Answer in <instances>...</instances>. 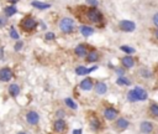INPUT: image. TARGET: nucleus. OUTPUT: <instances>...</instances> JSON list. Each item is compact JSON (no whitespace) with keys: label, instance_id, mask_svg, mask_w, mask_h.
I'll return each instance as SVG.
<instances>
[{"label":"nucleus","instance_id":"obj_34","mask_svg":"<svg viewBox=\"0 0 158 134\" xmlns=\"http://www.w3.org/2000/svg\"><path fill=\"white\" fill-rule=\"evenodd\" d=\"M73 134H82V129H75V130H73Z\"/></svg>","mask_w":158,"mask_h":134},{"label":"nucleus","instance_id":"obj_15","mask_svg":"<svg viewBox=\"0 0 158 134\" xmlns=\"http://www.w3.org/2000/svg\"><path fill=\"white\" fill-rule=\"evenodd\" d=\"M80 32H82V35H83V36L89 37L90 35H93L94 30H93L91 27H89V26H82V27H80Z\"/></svg>","mask_w":158,"mask_h":134},{"label":"nucleus","instance_id":"obj_7","mask_svg":"<svg viewBox=\"0 0 158 134\" xmlns=\"http://www.w3.org/2000/svg\"><path fill=\"white\" fill-rule=\"evenodd\" d=\"M26 119L30 124H37L39 119H40V116L36 112H28L27 116H26Z\"/></svg>","mask_w":158,"mask_h":134},{"label":"nucleus","instance_id":"obj_38","mask_svg":"<svg viewBox=\"0 0 158 134\" xmlns=\"http://www.w3.org/2000/svg\"><path fill=\"white\" fill-rule=\"evenodd\" d=\"M19 134H26V133H24V132H21V133H19Z\"/></svg>","mask_w":158,"mask_h":134},{"label":"nucleus","instance_id":"obj_18","mask_svg":"<svg viewBox=\"0 0 158 134\" xmlns=\"http://www.w3.org/2000/svg\"><path fill=\"white\" fill-rule=\"evenodd\" d=\"M32 6H34V8H37V9H41V10L51 8V5H50V4H46V3H40V2H32Z\"/></svg>","mask_w":158,"mask_h":134},{"label":"nucleus","instance_id":"obj_3","mask_svg":"<svg viewBox=\"0 0 158 134\" xmlns=\"http://www.w3.org/2000/svg\"><path fill=\"white\" fill-rule=\"evenodd\" d=\"M88 19L93 22H99L101 20V14L99 13V10H97L95 8H91L88 11Z\"/></svg>","mask_w":158,"mask_h":134},{"label":"nucleus","instance_id":"obj_9","mask_svg":"<svg viewBox=\"0 0 158 134\" xmlns=\"http://www.w3.org/2000/svg\"><path fill=\"white\" fill-rule=\"evenodd\" d=\"M135 89V92H136V94H137V97H138V100H146L147 99V97H148V94H147V92L143 89V88H141V87H135L134 88Z\"/></svg>","mask_w":158,"mask_h":134},{"label":"nucleus","instance_id":"obj_25","mask_svg":"<svg viewBox=\"0 0 158 134\" xmlns=\"http://www.w3.org/2000/svg\"><path fill=\"white\" fill-rule=\"evenodd\" d=\"M64 102H66V104H67V106H69L72 109H77V103L74 102L73 99H71V98H67V99L64 100Z\"/></svg>","mask_w":158,"mask_h":134},{"label":"nucleus","instance_id":"obj_27","mask_svg":"<svg viewBox=\"0 0 158 134\" xmlns=\"http://www.w3.org/2000/svg\"><path fill=\"white\" fill-rule=\"evenodd\" d=\"M10 36H11L13 39H15V40H17V39H19V34L16 32V30H15L14 27H11V29H10Z\"/></svg>","mask_w":158,"mask_h":134},{"label":"nucleus","instance_id":"obj_23","mask_svg":"<svg viewBox=\"0 0 158 134\" xmlns=\"http://www.w3.org/2000/svg\"><path fill=\"white\" fill-rule=\"evenodd\" d=\"M149 112H151V114L153 116V117H156V118H158V106L157 104H151L149 106Z\"/></svg>","mask_w":158,"mask_h":134},{"label":"nucleus","instance_id":"obj_37","mask_svg":"<svg viewBox=\"0 0 158 134\" xmlns=\"http://www.w3.org/2000/svg\"><path fill=\"white\" fill-rule=\"evenodd\" d=\"M156 37L158 39V29H157V31H156Z\"/></svg>","mask_w":158,"mask_h":134},{"label":"nucleus","instance_id":"obj_2","mask_svg":"<svg viewBox=\"0 0 158 134\" xmlns=\"http://www.w3.org/2000/svg\"><path fill=\"white\" fill-rule=\"evenodd\" d=\"M21 26L24 30H32L36 27V21H35V19L27 16L21 21Z\"/></svg>","mask_w":158,"mask_h":134},{"label":"nucleus","instance_id":"obj_14","mask_svg":"<svg viewBox=\"0 0 158 134\" xmlns=\"http://www.w3.org/2000/svg\"><path fill=\"white\" fill-rule=\"evenodd\" d=\"M64 129H66V123H64V120H63V119L56 120V123H54V130H56V132H62V130H64Z\"/></svg>","mask_w":158,"mask_h":134},{"label":"nucleus","instance_id":"obj_16","mask_svg":"<svg viewBox=\"0 0 158 134\" xmlns=\"http://www.w3.org/2000/svg\"><path fill=\"white\" fill-rule=\"evenodd\" d=\"M75 53H77L78 56H80V57L86 56V47H85L84 45H78V46L75 47Z\"/></svg>","mask_w":158,"mask_h":134},{"label":"nucleus","instance_id":"obj_30","mask_svg":"<svg viewBox=\"0 0 158 134\" xmlns=\"http://www.w3.org/2000/svg\"><path fill=\"white\" fill-rule=\"evenodd\" d=\"M86 3L93 5V6H97L98 5V0H86Z\"/></svg>","mask_w":158,"mask_h":134},{"label":"nucleus","instance_id":"obj_19","mask_svg":"<svg viewBox=\"0 0 158 134\" xmlns=\"http://www.w3.org/2000/svg\"><path fill=\"white\" fill-rule=\"evenodd\" d=\"M9 92H10V94H11L13 97H16V96L20 93V87H19L17 85H11V86L9 87Z\"/></svg>","mask_w":158,"mask_h":134},{"label":"nucleus","instance_id":"obj_28","mask_svg":"<svg viewBox=\"0 0 158 134\" xmlns=\"http://www.w3.org/2000/svg\"><path fill=\"white\" fill-rule=\"evenodd\" d=\"M91 125H93V128L98 129V128H100V122H98L97 119H94V120L91 122Z\"/></svg>","mask_w":158,"mask_h":134},{"label":"nucleus","instance_id":"obj_20","mask_svg":"<svg viewBox=\"0 0 158 134\" xmlns=\"http://www.w3.org/2000/svg\"><path fill=\"white\" fill-rule=\"evenodd\" d=\"M98 58H99V55H98L95 51H93V52H89V53H88L86 61H88V62H95V61H98Z\"/></svg>","mask_w":158,"mask_h":134},{"label":"nucleus","instance_id":"obj_13","mask_svg":"<svg viewBox=\"0 0 158 134\" xmlns=\"http://www.w3.org/2000/svg\"><path fill=\"white\" fill-rule=\"evenodd\" d=\"M95 91H97L98 94H104V93H106L108 87H106V85H105L104 82H99V83H97V86H95Z\"/></svg>","mask_w":158,"mask_h":134},{"label":"nucleus","instance_id":"obj_6","mask_svg":"<svg viewBox=\"0 0 158 134\" xmlns=\"http://www.w3.org/2000/svg\"><path fill=\"white\" fill-rule=\"evenodd\" d=\"M97 69H98L97 66L91 67V69H85V67H83V66H79V67H77V69H75V73L79 75V76H84V75H88V73H90L93 71H95Z\"/></svg>","mask_w":158,"mask_h":134},{"label":"nucleus","instance_id":"obj_1","mask_svg":"<svg viewBox=\"0 0 158 134\" xmlns=\"http://www.w3.org/2000/svg\"><path fill=\"white\" fill-rule=\"evenodd\" d=\"M59 26H61V30H62L63 32L68 34V32H72L73 26H74V22H73V20H72V19H69V18H64V19H62V20H61Z\"/></svg>","mask_w":158,"mask_h":134},{"label":"nucleus","instance_id":"obj_24","mask_svg":"<svg viewBox=\"0 0 158 134\" xmlns=\"http://www.w3.org/2000/svg\"><path fill=\"white\" fill-rule=\"evenodd\" d=\"M14 14H16V8L15 6H8L6 9H5V15L6 16H11V15H14Z\"/></svg>","mask_w":158,"mask_h":134},{"label":"nucleus","instance_id":"obj_32","mask_svg":"<svg viewBox=\"0 0 158 134\" xmlns=\"http://www.w3.org/2000/svg\"><path fill=\"white\" fill-rule=\"evenodd\" d=\"M21 47H22V42H17V44L15 45V50H16V51H20Z\"/></svg>","mask_w":158,"mask_h":134},{"label":"nucleus","instance_id":"obj_36","mask_svg":"<svg viewBox=\"0 0 158 134\" xmlns=\"http://www.w3.org/2000/svg\"><path fill=\"white\" fill-rule=\"evenodd\" d=\"M117 73H119V75H122V73H123V71H121V70H117Z\"/></svg>","mask_w":158,"mask_h":134},{"label":"nucleus","instance_id":"obj_4","mask_svg":"<svg viewBox=\"0 0 158 134\" xmlns=\"http://www.w3.org/2000/svg\"><path fill=\"white\" fill-rule=\"evenodd\" d=\"M120 29L126 32H132L136 29V24L132 21H129V20H123L120 22Z\"/></svg>","mask_w":158,"mask_h":134},{"label":"nucleus","instance_id":"obj_31","mask_svg":"<svg viewBox=\"0 0 158 134\" xmlns=\"http://www.w3.org/2000/svg\"><path fill=\"white\" fill-rule=\"evenodd\" d=\"M153 22H154V25L158 27V13L154 14V16H153Z\"/></svg>","mask_w":158,"mask_h":134},{"label":"nucleus","instance_id":"obj_35","mask_svg":"<svg viewBox=\"0 0 158 134\" xmlns=\"http://www.w3.org/2000/svg\"><path fill=\"white\" fill-rule=\"evenodd\" d=\"M4 24H5V20H4V19H2V18H0V27H2V26H3Z\"/></svg>","mask_w":158,"mask_h":134},{"label":"nucleus","instance_id":"obj_8","mask_svg":"<svg viewBox=\"0 0 158 134\" xmlns=\"http://www.w3.org/2000/svg\"><path fill=\"white\" fill-rule=\"evenodd\" d=\"M104 117L108 120H114L117 117V111L114 109V108H106L105 112H104Z\"/></svg>","mask_w":158,"mask_h":134},{"label":"nucleus","instance_id":"obj_33","mask_svg":"<svg viewBox=\"0 0 158 134\" xmlns=\"http://www.w3.org/2000/svg\"><path fill=\"white\" fill-rule=\"evenodd\" d=\"M4 57V50L3 47H0V58H3Z\"/></svg>","mask_w":158,"mask_h":134},{"label":"nucleus","instance_id":"obj_12","mask_svg":"<svg viewBox=\"0 0 158 134\" xmlns=\"http://www.w3.org/2000/svg\"><path fill=\"white\" fill-rule=\"evenodd\" d=\"M80 88L84 89V91H90L93 88V82L90 78H85L80 82Z\"/></svg>","mask_w":158,"mask_h":134},{"label":"nucleus","instance_id":"obj_21","mask_svg":"<svg viewBox=\"0 0 158 134\" xmlns=\"http://www.w3.org/2000/svg\"><path fill=\"white\" fill-rule=\"evenodd\" d=\"M116 83L119 85V86H130V81L126 78V77H123V76H121V77H119L117 80H116Z\"/></svg>","mask_w":158,"mask_h":134},{"label":"nucleus","instance_id":"obj_26","mask_svg":"<svg viewBox=\"0 0 158 134\" xmlns=\"http://www.w3.org/2000/svg\"><path fill=\"white\" fill-rule=\"evenodd\" d=\"M123 52H126V53H134L135 52V50L132 49V47H130V46H127V45H122L121 47H120Z\"/></svg>","mask_w":158,"mask_h":134},{"label":"nucleus","instance_id":"obj_10","mask_svg":"<svg viewBox=\"0 0 158 134\" xmlns=\"http://www.w3.org/2000/svg\"><path fill=\"white\" fill-rule=\"evenodd\" d=\"M153 130V124L151 122H142L141 123V132L143 134H148Z\"/></svg>","mask_w":158,"mask_h":134},{"label":"nucleus","instance_id":"obj_11","mask_svg":"<svg viewBox=\"0 0 158 134\" xmlns=\"http://www.w3.org/2000/svg\"><path fill=\"white\" fill-rule=\"evenodd\" d=\"M121 62H122L123 67H126V69H132L134 65H135V61H134V58L131 56H125Z\"/></svg>","mask_w":158,"mask_h":134},{"label":"nucleus","instance_id":"obj_17","mask_svg":"<svg viewBox=\"0 0 158 134\" xmlns=\"http://www.w3.org/2000/svg\"><path fill=\"white\" fill-rule=\"evenodd\" d=\"M129 120H126V119H123V118H120V119H117V122H116V127L117 128H120V129H126L129 127Z\"/></svg>","mask_w":158,"mask_h":134},{"label":"nucleus","instance_id":"obj_29","mask_svg":"<svg viewBox=\"0 0 158 134\" xmlns=\"http://www.w3.org/2000/svg\"><path fill=\"white\" fill-rule=\"evenodd\" d=\"M46 39H47V40H53V39H54V34H53V32L46 34Z\"/></svg>","mask_w":158,"mask_h":134},{"label":"nucleus","instance_id":"obj_5","mask_svg":"<svg viewBox=\"0 0 158 134\" xmlns=\"http://www.w3.org/2000/svg\"><path fill=\"white\" fill-rule=\"evenodd\" d=\"M13 78V72L10 69H8V67H4V69L0 70V81L3 82H8Z\"/></svg>","mask_w":158,"mask_h":134},{"label":"nucleus","instance_id":"obj_22","mask_svg":"<svg viewBox=\"0 0 158 134\" xmlns=\"http://www.w3.org/2000/svg\"><path fill=\"white\" fill-rule=\"evenodd\" d=\"M127 98H129L130 102H137V100H138V97H137L135 89H131V91L127 93Z\"/></svg>","mask_w":158,"mask_h":134}]
</instances>
